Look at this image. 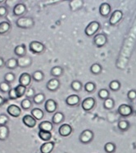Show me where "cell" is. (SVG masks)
<instances>
[{
  "label": "cell",
  "instance_id": "obj_16",
  "mask_svg": "<svg viewBox=\"0 0 136 153\" xmlns=\"http://www.w3.org/2000/svg\"><path fill=\"white\" fill-rule=\"evenodd\" d=\"M32 76L28 73H22L19 77V85H23L25 87H28L30 85Z\"/></svg>",
  "mask_w": 136,
  "mask_h": 153
},
{
  "label": "cell",
  "instance_id": "obj_3",
  "mask_svg": "<svg viewBox=\"0 0 136 153\" xmlns=\"http://www.w3.org/2000/svg\"><path fill=\"white\" fill-rule=\"evenodd\" d=\"M94 137V134L91 129H85L80 133L79 140L82 144H89L93 141Z\"/></svg>",
  "mask_w": 136,
  "mask_h": 153
},
{
  "label": "cell",
  "instance_id": "obj_7",
  "mask_svg": "<svg viewBox=\"0 0 136 153\" xmlns=\"http://www.w3.org/2000/svg\"><path fill=\"white\" fill-rule=\"evenodd\" d=\"M29 48L30 52H32L35 54H39L42 53L45 49V46L44 44H42L41 42H39V41H32L30 43L29 45Z\"/></svg>",
  "mask_w": 136,
  "mask_h": 153
},
{
  "label": "cell",
  "instance_id": "obj_46",
  "mask_svg": "<svg viewBox=\"0 0 136 153\" xmlns=\"http://www.w3.org/2000/svg\"><path fill=\"white\" fill-rule=\"evenodd\" d=\"M8 96H9L10 99H12V100H15L16 98H18L15 88H11V90H10L9 93H8Z\"/></svg>",
  "mask_w": 136,
  "mask_h": 153
},
{
  "label": "cell",
  "instance_id": "obj_9",
  "mask_svg": "<svg viewBox=\"0 0 136 153\" xmlns=\"http://www.w3.org/2000/svg\"><path fill=\"white\" fill-rule=\"evenodd\" d=\"M60 81L57 78H53L49 79L46 84V88L48 91L50 92H56V91L60 88Z\"/></svg>",
  "mask_w": 136,
  "mask_h": 153
},
{
  "label": "cell",
  "instance_id": "obj_35",
  "mask_svg": "<svg viewBox=\"0 0 136 153\" xmlns=\"http://www.w3.org/2000/svg\"><path fill=\"white\" fill-rule=\"evenodd\" d=\"M45 100V95L42 93H39V94H35V97H33V102L37 104V105H40L42 103L44 102Z\"/></svg>",
  "mask_w": 136,
  "mask_h": 153
},
{
  "label": "cell",
  "instance_id": "obj_48",
  "mask_svg": "<svg viewBox=\"0 0 136 153\" xmlns=\"http://www.w3.org/2000/svg\"><path fill=\"white\" fill-rule=\"evenodd\" d=\"M7 13V10L6 7H5L0 6V17L6 16Z\"/></svg>",
  "mask_w": 136,
  "mask_h": 153
},
{
  "label": "cell",
  "instance_id": "obj_12",
  "mask_svg": "<svg viewBox=\"0 0 136 153\" xmlns=\"http://www.w3.org/2000/svg\"><path fill=\"white\" fill-rule=\"evenodd\" d=\"M66 104L69 106H77L80 103V97L77 94H71L66 98Z\"/></svg>",
  "mask_w": 136,
  "mask_h": 153
},
{
  "label": "cell",
  "instance_id": "obj_21",
  "mask_svg": "<svg viewBox=\"0 0 136 153\" xmlns=\"http://www.w3.org/2000/svg\"><path fill=\"white\" fill-rule=\"evenodd\" d=\"M31 59L29 56H22L17 58V65L20 67H28L31 65Z\"/></svg>",
  "mask_w": 136,
  "mask_h": 153
},
{
  "label": "cell",
  "instance_id": "obj_36",
  "mask_svg": "<svg viewBox=\"0 0 136 153\" xmlns=\"http://www.w3.org/2000/svg\"><path fill=\"white\" fill-rule=\"evenodd\" d=\"M11 25L7 22H2L0 23V34H6L9 31Z\"/></svg>",
  "mask_w": 136,
  "mask_h": 153
},
{
  "label": "cell",
  "instance_id": "obj_42",
  "mask_svg": "<svg viewBox=\"0 0 136 153\" xmlns=\"http://www.w3.org/2000/svg\"><path fill=\"white\" fill-rule=\"evenodd\" d=\"M11 90L10 88V85L7 82L3 81L2 83H0V91L3 93H9V91Z\"/></svg>",
  "mask_w": 136,
  "mask_h": 153
},
{
  "label": "cell",
  "instance_id": "obj_14",
  "mask_svg": "<svg viewBox=\"0 0 136 153\" xmlns=\"http://www.w3.org/2000/svg\"><path fill=\"white\" fill-rule=\"evenodd\" d=\"M57 109V103L54 99H48L45 103V110L48 113H55Z\"/></svg>",
  "mask_w": 136,
  "mask_h": 153
},
{
  "label": "cell",
  "instance_id": "obj_13",
  "mask_svg": "<svg viewBox=\"0 0 136 153\" xmlns=\"http://www.w3.org/2000/svg\"><path fill=\"white\" fill-rule=\"evenodd\" d=\"M99 14L103 17H108L110 14H111V5L108 3H103L99 7Z\"/></svg>",
  "mask_w": 136,
  "mask_h": 153
},
{
  "label": "cell",
  "instance_id": "obj_8",
  "mask_svg": "<svg viewBox=\"0 0 136 153\" xmlns=\"http://www.w3.org/2000/svg\"><path fill=\"white\" fill-rule=\"evenodd\" d=\"M95 104H96V101L94 97H86L81 102V107L85 111H90L94 108Z\"/></svg>",
  "mask_w": 136,
  "mask_h": 153
},
{
  "label": "cell",
  "instance_id": "obj_1",
  "mask_svg": "<svg viewBox=\"0 0 136 153\" xmlns=\"http://www.w3.org/2000/svg\"><path fill=\"white\" fill-rule=\"evenodd\" d=\"M100 28H101L100 23L97 21H93V22H89V25H87L86 28L85 29V34L88 37H93V36H94L98 34Z\"/></svg>",
  "mask_w": 136,
  "mask_h": 153
},
{
  "label": "cell",
  "instance_id": "obj_49",
  "mask_svg": "<svg viewBox=\"0 0 136 153\" xmlns=\"http://www.w3.org/2000/svg\"><path fill=\"white\" fill-rule=\"evenodd\" d=\"M4 102H5V99L3 97L0 96V106H2Z\"/></svg>",
  "mask_w": 136,
  "mask_h": 153
},
{
  "label": "cell",
  "instance_id": "obj_17",
  "mask_svg": "<svg viewBox=\"0 0 136 153\" xmlns=\"http://www.w3.org/2000/svg\"><path fill=\"white\" fill-rule=\"evenodd\" d=\"M39 130L41 131H46V132H51L54 128V124L52 122L48 121V120H44L39 123L38 125Z\"/></svg>",
  "mask_w": 136,
  "mask_h": 153
},
{
  "label": "cell",
  "instance_id": "obj_38",
  "mask_svg": "<svg viewBox=\"0 0 136 153\" xmlns=\"http://www.w3.org/2000/svg\"><path fill=\"white\" fill-rule=\"evenodd\" d=\"M15 89H16V94H17V97L20 98V97H22L24 95H25V93H26V87L25 86H23V85H18L15 88Z\"/></svg>",
  "mask_w": 136,
  "mask_h": 153
},
{
  "label": "cell",
  "instance_id": "obj_39",
  "mask_svg": "<svg viewBox=\"0 0 136 153\" xmlns=\"http://www.w3.org/2000/svg\"><path fill=\"white\" fill-rule=\"evenodd\" d=\"M116 149H117V146L115 145V143L111 142L107 143L104 145V151L107 153H114L116 152Z\"/></svg>",
  "mask_w": 136,
  "mask_h": 153
},
{
  "label": "cell",
  "instance_id": "obj_18",
  "mask_svg": "<svg viewBox=\"0 0 136 153\" xmlns=\"http://www.w3.org/2000/svg\"><path fill=\"white\" fill-rule=\"evenodd\" d=\"M65 120V116L62 112L61 111H57V112L54 113V115L52 117V123L54 125H60Z\"/></svg>",
  "mask_w": 136,
  "mask_h": 153
},
{
  "label": "cell",
  "instance_id": "obj_44",
  "mask_svg": "<svg viewBox=\"0 0 136 153\" xmlns=\"http://www.w3.org/2000/svg\"><path fill=\"white\" fill-rule=\"evenodd\" d=\"M14 79H15V75H13V73H7L4 75V80L8 84L14 81Z\"/></svg>",
  "mask_w": 136,
  "mask_h": 153
},
{
  "label": "cell",
  "instance_id": "obj_45",
  "mask_svg": "<svg viewBox=\"0 0 136 153\" xmlns=\"http://www.w3.org/2000/svg\"><path fill=\"white\" fill-rule=\"evenodd\" d=\"M8 117L4 115V114H1L0 115V126H4L8 122Z\"/></svg>",
  "mask_w": 136,
  "mask_h": 153
},
{
  "label": "cell",
  "instance_id": "obj_2",
  "mask_svg": "<svg viewBox=\"0 0 136 153\" xmlns=\"http://www.w3.org/2000/svg\"><path fill=\"white\" fill-rule=\"evenodd\" d=\"M16 26L21 29H29L31 28L35 25V22L31 17H20L16 20Z\"/></svg>",
  "mask_w": 136,
  "mask_h": 153
},
{
  "label": "cell",
  "instance_id": "obj_34",
  "mask_svg": "<svg viewBox=\"0 0 136 153\" xmlns=\"http://www.w3.org/2000/svg\"><path fill=\"white\" fill-rule=\"evenodd\" d=\"M98 96L100 99L104 101L110 97V92L107 88H101L100 90L98 91Z\"/></svg>",
  "mask_w": 136,
  "mask_h": 153
},
{
  "label": "cell",
  "instance_id": "obj_32",
  "mask_svg": "<svg viewBox=\"0 0 136 153\" xmlns=\"http://www.w3.org/2000/svg\"><path fill=\"white\" fill-rule=\"evenodd\" d=\"M103 106L104 107V109L106 110H112L115 106V101H114L113 98L109 97L108 99L103 101Z\"/></svg>",
  "mask_w": 136,
  "mask_h": 153
},
{
  "label": "cell",
  "instance_id": "obj_43",
  "mask_svg": "<svg viewBox=\"0 0 136 153\" xmlns=\"http://www.w3.org/2000/svg\"><path fill=\"white\" fill-rule=\"evenodd\" d=\"M127 98L131 102L136 101V90L135 89H131L128 93H127Z\"/></svg>",
  "mask_w": 136,
  "mask_h": 153
},
{
  "label": "cell",
  "instance_id": "obj_22",
  "mask_svg": "<svg viewBox=\"0 0 136 153\" xmlns=\"http://www.w3.org/2000/svg\"><path fill=\"white\" fill-rule=\"evenodd\" d=\"M25 11H26V7L23 3H17L13 7V14L15 16H22L25 13Z\"/></svg>",
  "mask_w": 136,
  "mask_h": 153
},
{
  "label": "cell",
  "instance_id": "obj_52",
  "mask_svg": "<svg viewBox=\"0 0 136 153\" xmlns=\"http://www.w3.org/2000/svg\"><path fill=\"white\" fill-rule=\"evenodd\" d=\"M135 102H136V101H135Z\"/></svg>",
  "mask_w": 136,
  "mask_h": 153
},
{
  "label": "cell",
  "instance_id": "obj_50",
  "mask_svg": "<svg viewBox=\"0 0 136 153\" xmlns=\"http://www.w3.org/2000/svg\"><path fill=\"white\" fill-rule=\"evenodd\" d=\"M3 65H4V61H3V59L2 57H0V68L3 66Z\"/></svg>",
  "mask_w": 136,
  "mask_h": 153
},
{
  "label": "cell",
  "instance_id": "obj_5",
  "mask_svg": "<svg viewBox=\"0 0 136 153\" xmlns=\"http://www.w3.org/2000/svg\"><path fill=\"white\" fill-rule=\"evenodd\" d=\"M117 112L122 117H129L133 114L134 111L132 106L128 104H121L117 108Z\"/></svg>",
  "mask_w": 136,
  "mask_h": 153
},
{
  "label": "cell",
  "instance_id": "obj_19",
  "mask_svg": "<svg viewBox=\"0 0 136 153\" xmlns=\"http://www.w3.org/2000/svg\"><path fill=\"white\" fill-rule=\"evenodd\" d=\"M55 147V143L54 142H47L42 144L40 147V152L41 153H51L53 152Z\"/></svg>",
  "mask_w": 136,
  "mask_h": 153
},
{
  "label": "cell",
  "instance_id": "obj_30",
  "mask_svg": "<svg viewBox=\"0 0 136 153\" xmlns=\"http://www.w3.org/2000/svg\"><path fill=\"white\" fill-rule=\"evenodd\" d=\"M9 130L6 125L0 126V141H5L8 137Z\"/></svg>",
  "mask_w": 136,
  "mask_h": 153
},
{
  "label": "cell",
  "instance_id": "obj_10",
  "mask_svg": "<svg viewBox=\"0 0 136 153\" xmlns=\"http://www.w3.org/2000/svg\"><path fill=\"white\" fill-rule=\"evenodd\" d=\"M73 129L69 124H62L58 128V134L62 137H68L71 134Z\"/></svg>",
  "mask_w": 136,
  "mask_h": 153
},
{
  "label": "cell",
  "instance_id": "obj_37",
  "mask_svg": "<svg viewBox=\"0 0 136 153\" xmlns=\"http://www.w3.org/2000/svg\"><path fill=\"white\" fill-rule=\"evenodd\" d=\"M44 78H45V74L41 71H36L32 75V79L36 82L42 81L44 79Z\"/></svg>",
  "mask_w": 136,
  "mask_h": 153
},
{
  "label": "cell",
  "instance_id": "obj_40",
  "mask_svg": "<svg viewBox=\"0 0 136 153\" xmlns=\"http://www.w3.org/2000/svg\"><path fill=\"white\" fill-rule=\"evenodd\" d=\"M5 66H7V68L11 69V70L15 69L16 66H18V65H17V59H16V58H11V59L7 60L6 63H5Z\"/></svg>",
  "mask_w": 136,
  "mask_h": 153
},
{
  "label": "cell",
  "instance_id": "obj_31",
  "mask_svg": "<svg viewBox=\"0 0 136 153\" xmlns=\"http://www.w3.org/2000/svg\"><path fill=\"white\" fill-rule=\"evenodd\" d=\"M130 122L127 121L126 120H121L118 122L117 124V127L120 129V131H127L129 128H130Z\"/></svg>",
  "mask_w": 136,
  "mask_h": 153
},
{
  "label": "cell",
  "instance_id": "obj_33",
  "mask_svg": "<svg viewBox=\"0 0 136 153\" xmlns=\"http://www.w3.org/2000/svg\"><path fill=\"white\" fill-rule=\"evenodd\" d=\"M96 85H95L94 82H87L85 85H84V89L86 93H89V94H92L96 90Z\"/></svg>",
  "mask_w": 136,
  "mask_h": 153
},
{
  "label": "cell",
  "instance_id": "obj_6",
  "mask_svg": "<svg viewBox=\"0 0 136 153\" xmlns=\"http://www.w3.org/2000/svg\"><path fill=\"white\" fill-rule=\"evenodd\" d=\"M123 18V13L120 10H115L113 13H111L109 17V24L111 26L117 25Z\"/></svg>",
  "mask_w": 136,
  "mask_h": 153
},
{
  "label": "cell",
  "instance_id": "obj_27",
  "mask_svg": "<svg viewBox=\"0 0 136 153\" xmlns=\"http://www.w3.org/2000/svg\"><path fill=\"white\" fill-rule=\"evenodd\" d=\"M89 71L91 72L93 75H98L99 74H101L102 71H103V66L98 64V63H94L93 65H91Z\"/></svg>",
  "mask_w": 136,
  "mask_h": 153
},
{
  "label": "cell",
  "instance_id": "obj_11",
  "mask_svg": "<svg viewBox=\"0 0 136 153\" xmlns=\"http://www.w3.org/2000/svg\"><path fill=\"white\" fill-rule=\"evenodd\" d=\"M7 114L11 116L12 117H14V118H17L21 116L22 114V111H21V108L19 106H16V105H10V106H7Z\"/></svg>",
  "mask_w": 136,
  "mask_h": 153
},
{
  "label": "cell",
  "instance_id": "obj_41",
  "mask_svg": "<svg viewBox=\"0 0 136 153\" xmlns=\"http://www.w3.org/2000/svg\"><path fill=\"white\" fill-rule=\"evenodd\" d=\"M21 106L23 110L27 111V110L30 109V107L32 106V102L29 98H25L24 100L22 101L21 102Z\"/></svg>",
  "mask_w": 136,
  "mask_h": 153
},
{
  "label": "cell",
  "instance_id": "obj_51",
  "mask_svg": "<svg viewBox=\"0 0 136 153\" xmlns=\"http://www.w3.org/2000/svg\"><path fill=\"white\" fill-rule=\"evenodd\" d=\"M4 3V1L3 0H0V3Z\"/></svg>",
  "mask_w": 136,
  "mask_h": 153
},
{
  "label": "cell",
  "instance_id": "obj_28",
  "mask_svg": "<svg viewBox=\"0 0 136 153\" xmlns=\"http://www.w3.org/2000/svg\"><path fill=\"white\" fill-rule=\"evenodd\" d=\"M83 88H84L83 84L80 80H73L71 84V88L76 93L80 92L83 89Z\"/></svg>",
  "mask_w": 136,
  "mask_h": 153
},
{
  "label": "cell",
  "instance_id": "obj_23",
  "mask_svg": "<svg viewBox=\"0 0 136 153\" xmlns=\"http://www.w3.org/2000/svg\"><path fill=\"white\" fill-rule=\"evenodd\" d=\"M64 70L63 68L60 66H55L51 69L50 75L54 77V78H59L62 75H63Z\"/></svg>",
  "mask_w": 136,
  "mask_h": 153
},
{
  "label": "cell",
  "instance_id": "obj_4",
  "mask_svg": "<svg viewBox=\"0 0 136 153\" xmlns=\"http://www.w3.org/2000/svg\"><path fill=\"white\" fill-rule=\"evenodd\" d=\"M94 44L97 48H103L108 43V37L103 33H98L94 36Z\"/></svg>",
  "mask_w": 136,
  "mask_h": 153
},
{
  "label": "cell",
  "instance_id": "obj_47",
  "mask_svg": "<svg viewBox=\"0 0 136 153\" xmlns=\"http://www.w3.org/2000/svg\"><path fill=\"white\" fill-rule=\"evenodd\" d=\"M35 90H34V88H28L27 90H26V93H25V96L28 97H35Z\"/></svg>",
  "mask_w": 136,
  "mask_h": 153
},
{
  "label": "cell",
  "instance_id": "obj_25",
  "mask_svg": "<svg viewBox=\"0 0 136 153\" xmlns=\"http://www.w3.org/2000/svg\"><path fill=\"white\" fill-rule=\"evenodd\" d=\"M30 114L36 120H40L43 119V117L45 116V113L40 108H34L31 111Z\"/></svg>",
  "mask_w": 136,
  "mask_h": 153
},
{
  "label": "cell",
  "instance_id": "obj_24",
  "mask_svg": "<svg viewBox=\"0 0 136 153\" xmlns=\"http://www.w3.org/2000/svg\"><path fill=\"white\" fill-rule=\"evenodd\" d=\"M14 53H15L18 57L25 56V54H26V48H25V44H21V45L16 46V47L15 48V49H14Z\"/></svg>",
  "mask_w": 136,
  "mask_h": 153
},
{
  "label": "cell",
  "instance_id": "obj_29",
  "mask_svg": "<svg viewBox=\"0 0 136 153\" xmlns=\"http://www.w3.org/2000/svg\"><path fill=\"white\" fill-rule=\"evenodd\" d=\"M109 89L111 91H113V92H117L121 88V85L119 80H117V79H114V80H111L110 83H109Z\"/></svg>",
  "mask_w": 136,
  "mask_h": 153
},
{
  "label": "cell",
  "instance_id": "obj_20",
  "mask_svg": "<svg viewBox=\"0 0 136 153\" xmlns=\"http://www.w3.org/2000/svg\"><path fill=\"white\" fill-rule=\"evenodd\" d=\"M84 5V1L82 0H72L69 3V6L72 12H76L81 9Z\"/></svg>",
  "mask_w": 136,
  "mask_h": 153
},
{
  "label": "cell",
  "instance_id": "obj_15",
  "mask_svg": "<svg viewBox=\"0 0 136 153\" xmlns=\"http://www.w3.org/2000/svg\"><path fill=\"white\" fill-rule=\"evenodd\" d=\"M23 124L27 126L28 128H35L37 124V120L31 116V115H25L22 118Z\"/></svg>",
  "mask_w": 136,
  "mask_h": 153
},
{
  "label": "cell",
  "instance_id": "obj_26",
  "mask_svg": "<svg viewBox=\"0 0 136 153\" xmlns=\"http://www.w3.org/2000/svg\"><path fill=\"white\" fill-rule=\"evenodd\" d=\"M38 136L42 141H44V142H45V143H47V142H50V139L52 138V133H51V132H46V131H41V130H39Z\"/></svg>",
  "mask_w": 136,
  "mask_h": 153
}]
</instances>
